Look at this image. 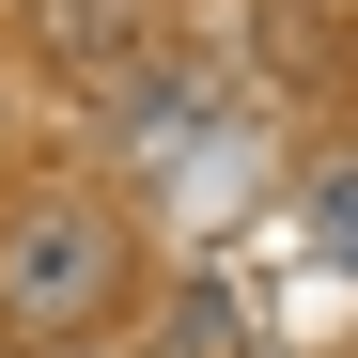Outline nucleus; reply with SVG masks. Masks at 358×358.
<instances>
[{"label":"nucleus","mask_w":358,"mask_h":358,"mask_svg":"<svg viewBox=\"0 0 358 358\" xmlns=\"http://www.w3.org/2000/svg\"><path fill=\"white\" fill-rule=\"evenodd\" d=\"M109 296H125L109 203H31L16 234H0V327H16V343H78Z\"/></svg>","instance_id":"f257e3e1"},{"label":"nucleus","mask_w":358,"mask_h":358,"mask_svg":"<svg viewBox=\"0 0 358 358\" xmlns=\"http://www.w3.org/2000/svg\"><path fill=\"white\" fill-rule=\"evenodd\" d=\"M47 31H63L78 63H109V78L141 63V16H125V0H47Z\"/></svg>","instance_id":"f03ea898"},{"label":"nucleus","mask_w":358,"mask_h":358,"mask_svg":"<svg viewBox=\"0 0 358 358\" xmlns=\"http://www.w3.org/2000/svg\"><path fill=\"white\" fill-rule=\"evenodd\" d=\"M296 234H312V250H327V265L358 280V156H343V171H312V203H296Z\"/></svg>","instance_id":"7ed1b4c3"},{"label":"nucleus","mask_w":358,"mask_h":358,"mask_svg":"<svg viewBox=\"0 0 358 358\" xmlns=\"http://www.w3.org/2000/svg\"><path fill=\"white\" fill-rule=\"evenodd\" d=\"M31 358H47V343H31Z\"/></svg>","instance_id":"20e7f679"}]
</instances>
